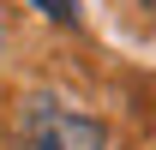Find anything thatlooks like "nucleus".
Segmentation results:
<instances>
[{
    "instance_id": "2",
    "label": "nucleus",
    "mask_w": 156,
    "mask_h": 150,
    "mask_svg": "<svg viewBox=\"0 0 156 150\" xmlns=\"http://www.w3.org/2000/svg\"><path fill=\"white\" fill-rule=\"evenodd\" d=\"M30 6H36L42 18H54V24H72L78 18V0H30Z\"/></svg>"
},
{
    "instance_id": "3",
    "label": "nucleus",
    "mask_w": 156,
    "mask_h": 150,
    "mask_svg": "<svg viewBox=\"0 0 156 150\" xmlns=\"http://www.w3.org/2000/svg\"><path fill=\"white\" fill-rule=\"evenodd\" d=\"M138 6H144V12H150V18H156V0H138Z\"/></svg>"
},
{
    "instance_id": "1",
    "label": "nucleus",
    "mask_w": 156,
    "mask_h": 150,
    "mask_svg": "<svg viewBox=\"0 0 156 150\" xmlns=\"http://www.w3.org/2000/svg\"><path fill=\"white\" fill-rule=\"evenodd\" d=\"M24 150H108V132L90 114H72L48 96H36L24 108Z\"/></svg>"
}]
</instances>
